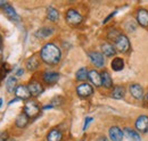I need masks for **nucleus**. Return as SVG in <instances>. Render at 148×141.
I'll return each instance as SVG.
<instances>
[{"label":"nucleus","instance_id":"f257e3e1","mask_svg":"<svg viewBox=\"0 0 148 141\" xmlns=\"http://www.w3.org/2000/svg\"><path fill=\"white\" fill-rule=\"evenodd\" d=\"M40 56H41V59L46 64H48V65H56L60 60L62 53H60V49L56 44H54V43H47L41 49Z\"/></svg>","mask_w":148,"mask_h":141},{"label":"nucleus","instance_id":"f03ea898","mask_svg":"<svg viewBox=\"0 0 148 141\" xmlns=\"http://www.w3.org/2000/svg\"><path fill=\"white\" fill-rule=\"evenodd\" d=\"M114 42H115V49H117L121 53H127L130 49V41L125 35L121 34Z\"/></svg>","mask_w":148,"mask_h":141},{"label":"nucleus","instance_id":"7ed1b4c3","mask_svg":"<svg viewBox=\"0 0 148 141\" xmlns=\"http://www.w3.org/2000/svg\"><path fill=\"white\" fill-rule=\"evenodd\" d=\"M24 113L29 117H36L38 114L40 113V107L38 106L36 101L29 100V101H26V104L24 106Z\"/></svg>","mask_w":148,"mask_h":141},{"label":"nucleus","instance_id":"20e7f679","mask_svg":"<svg viewBox=\"0 0 148 141\" xmlns=\"http://www.w3.org/2000/svg\"><path fill=\"white\" fill-rule=\"evenodd\" d=\"M66 22L72 26L79 25L82 22V16L75 9H69L66 13Z\"/></svg>","mask_w":148,"mask_h":141},{"label":"nucleus","instance_id":"39448f33","mask_svg":"<svg viewBox=\"0 0 148 141\" xmlns=\"http://www.w3.org/2000/svg\"><path fill=\"white\" fill-rule=\"evenodd\" d=\"M136 129L139 132L146 133L148 132V116L147 115H141L137 118L136 121Z\"/></svg>","mask_w":148,"mask_h":141},{"label":"nucleus","instance_id":"423d86ee","mask_svg":"<svg viewBox=\"0 0 148 141\" xmlns=\"http://www.w3.org/2000/svg\"><path fill=\"white\" fill-rule=\"evenodd\" d=\"M129 90H130L131 96H132L133 98H136V99H138V100H141V99L144 98V89H143V87H141L140 84H137V83L131 84Z\"/></svg>","mask_w":148,"mask_h":141},{"label":"nucleus","instance_id":"0eeeda50","mask_svg":"<svg viewBox=\"0 0 148 141\" xmlns=\"http://www.w3.org/2000/svg\"><path fill=\"white\" fill-rule=\"evenodd\" d=\"M76 92H77V94H79L80 97H89V96L92 94L93 89H92V87H91L90 84H88V83H82V84H80V86L76 88Z\"/></svg>","mask_w":148,"mask_h":141},{"label":"nucleus","instance_id":"6e6552de","mask_svg":"<svg viewBox=\"0 0 148 141\" xmlns=\"http://www.w3.org/2000/svg\"><path fill=\"white\" fill-rule=\"evenodd\" d=\"M124 137L123 131L117 126H112L110 129V138L112 141H122Z\"/></svg>","mask_w":148,"mask_h":141},{"label":"nucleus","instance_id":"1a4fd4ad","mask_svg":"<svg viewBox=\"0 0 148 141\" xmlns=\"http://www.w3.org/2000/svg\"><path fill=\"white\" fill-rule=\"evenodd\" d=\"M89 57L92 62V64L97 67H103L104 66V56L100 53L97 51H91L89 53Z\"/></svg>","mask_w":148,"mask_h":141},{"label":"nucleus","instance_id":"9d476101","mask_svg":"<svg viewBox=\"0 0 148 141\" xmlns=\"http://www.w3.org/2000/svg\"><path fill=\"white\" fill-rule=\"evenodd\" d=\"M137 21L141 26L148 27V10L143 9V8L139 9L137 12Z\"/></svg>","mask_w":148,"mask_h":141},{"label":"nucleus","instance_id":"9b49d317","mask_svg":"<svg viewBox=\"0 0 148 141\" xmlns=\"http://www.w3.org/2000/svg\"><path fill=\"white\" fill-rule=\"evenodd\" d=\"M15 94L18 99H29L31 97V92L27 87L25 86H18L15 90Z\"/></svg>","mask_w":148,"mask_h":141},{"label":"nucleus","instance_id":"f8f14e48","mask_svg":"<svg viewBox=\"0 0 148 141\" xmlns=\"http://www.w3.org/2000/svg\"><path fill=\"white\" fill-rule=\"evenodd\" d=\"M43 80L48 84H54L59 80V74L57 72H46L43 74Z\"/></svg>","mask_w":148,"mask_h":141},{"label":"nucleus","instance_id":"ddd939ff","mask_svg":"<svg viewBox=\"0 0 148 141\" xmlns=\"http://www.w3.org/2000/svg\"><path fill=\"white\" fill-rule=\"evenodd\" d=\"M88 77L89 80L92 82V84H95L96 87H100L103 86L101 84V74H99L97 70H90L89 74H88Z\"/></svg>","mask_w":148,"mask_h":141},{"label":"nucleus","instance_id":"4468645a","mask_svg":"<svg viewBox=\"0 0 148 141\" xmlns=\"http://www.w3.org/2000/svg\"><path fill=\"white\" fill-rule=\"evenodd\" d=\"M2 9L5 10L6 15L10 18V19H14V21H18L19 19L18 15H17L16 12H15V9H14L9 3H6V2H5L3 6H2Z\"/></svg>","mask_w":148,"mask_h":141},{"label":"nucleus","instance_id":"2eb2a0df","mask_svg":"<svg viewBox=\"0 0 148 141\" xmlns=\"http://www.w3.org/2000/svg\"><path fill=\"white\" fill-rule=\"evenodd\" d=\"M123 133L125 134V137H127L129 140H131V141H141V138H140L139 133H138L136 130L131 129V127H125Z\"/></svg>","mask_w":148,"mask_h":141},{"label":"nucleus","instance_id":"dca6fc26","mask_svg":"<svg viewBox=\"0 0 148 141\" xmlns=\"http://www.w3.org/2000/svg\"><path fill=\"white\" fill-rule=\"evenodd\" d=\"M27 88H29L30 92H31V96H34V97H38V96L41 94L42 91H43V88L41 87V84L38 83V82H36V81L31 82V83L29 84Z\"/></svg>","mask_w":148,"mask_h":141},{"label":"nucleus","instance_id":"f3484780","mask_svg":"<svg viewBox=\"0 0 148 141\" xmlns=\"http://www.w3.org/2000/svg\"><path fill=\"white\" fill-rule=\"evenodd\" d=\"M125 96V89L122 86H116L114 87L113 91H112V97L115 99H122Z\"/></svg>","mask_w":148,"mask_h":141},{"label":"nucleus","instance_id":"a211bd4d","mask_svg":"<svg viewBox=\"0 0 148 141\" xmlns=\"http://www.w3.org/2000/svg\"><path fill=\"white\" fill-rule=\"evenodd\" d=\"M101 51H103V53H104L105 56L112 57V56L115 55L116 49H115L114 46H112L110 43H103V44H101Z\"/></svg>","mask_w":148,"mask_h":141},{"label":"nucleus","instance_id":"6ab92c4d","mask_svg":"<svg viewBox=\"0 0 148 141\" xmlns=\"http://www.w3.org/2000/svg\"><path fill=\"white\" fill-rule=\"evenodd\" d=\"M112 68L115 72H120L124 68V60L120 57H115L112 62Z\"/></svg>","mask_w":148,"mask_h":141},{"label":"nucleus","instance_id":"aec40b11","mask_svg":"<svg viewBox=\"0 0 148 141\" xmlns=\"http://www.w3.org/2000/svg\"><path fill=\"white\" fill-rule=\"evenodd\" d=\"M62 138H63L62 132H60L59 130H57V129H54V130H51V131L48 133V136H47V141H60Z\"/></svg>","mask_w":148,"mask_h":141},{"label":"nucleus","instance_id":"412c9836","mask_svg":"<svg viewBox=\"0 0 148 141\" xmlns=\"http://www.w3.org/2000/svg\"><path fill=\"white\" fill-rule=\"evenodd\" d=\"M101 84L107 89L111 88L112 86H113V80H112L111 75H110V73L106 72V70L101 73Z\"/></svg>","mask_w":148,"mask_h":141},{"label":"nucleus","instance_id":"4be33fe9","mask_svg":"<svg viewBox=\"0 0 148 141\" xmlns=\"http://www.w3.org/2000/svg\"><path fill=\"white\" fill-rule=\"evenodd\" d=\"M54 33V29L51 27H48V26H45V27H41L40 30L37 31V36L38 38H48Z\"/></svg>","mask_w":148,"mask_h":141},{"label":"nucleus","instance_id":"5701e85b","mask_svg":"<svg viewBox=\"0 0 148 141\" xmlns=\"http://www.w3.org/2000/svg\"><path fill=\"white\" fill-rule=\"evenodd\" d=\"M38 67H39V60L36 56H32L26 60V68L29 70H36Z\"/></svg>","mask_w":148,"mask_h":141},{"label":"nucleus","instance_id":"b1692460","mask_svg":"<svg viewBox=\"0 0 148 141\" xmlns=\"http://www.w3.org/2000/svg\"><path fill=\"white\" fill-rule=\"evenodd\" d=\"M16 84H17V81H16V79H15L14 76L8 77V79H7V82H6V89H7V91H8L9 93L15 92V90H16Z\"/></svg>","mask_w":148,"mask_h":141},{"label":"nucleus","instance_id":"393cba45","mask_svg":"<svg viewBox=\"0 0 148 141\" xmlns=\"http://www.w3.org/2000/svg\"><path fill=\"white\" fill-rule=\"evenodd\" d=\"M47 17L51 22H57L59 19V13L57 12V9H55L54 7H49L47 9Z\"/></svg>","mask_w":148,"mask_h":141},{"label":"nucleus","instance_id":"a878e982","mask_svg":"<svg viewBox=\"0 0 148 141\" xmlns=\"http://www.w3.org/2000/svg\"><path fill=\"white\" fill-rule=\"evenodd\" d=\"M27 123H29V116H27L25 113L19 114L18 116H17V118H16V125L22 129V127L26 126V124Z\"/></svg>","mask_w":148,"mask_h":141},{"label":"nucleus","instance_id":"bb28decb","mask_svg":"<svg viewBox=\"0 0 148 141\" xmlns=\"http://www.w3.org/2000/svg\"><path fill=\"white\" fill-rule=\"evenodd\" d=\"M88 70L86 67H82V68H80V70L76 72V79L79 80V81H84V80H87V77H88Z\"/></svg>","mask_w":148,"mask_h":141},{"label":"nucleus","instance_id":"cd10ccee","mask_svg":"<svg viewBox=\"0 0 148 141\" xmlns=\"http://www.w3.org/2000/svg\"><path fill=\"white\" fill-rule=\"evenodd\" d=\"M62 104V98L60 97H56V98H54L53 100H51V104L50 105L53 106H58V105H60Z\"/></svg>","mask_w":148,"mask_h":141},{"label":"nucleus","instance_id":"c85d7f7f","mask_svg":"<svg viewBox=\"0 0 148 141\" xmlns=\"http://www.w3.org/2000/svg\"><path fill=\"white\" fill-rule=\"evenodd\" d=\"M7 139H8V133L6 131L0 132V141H7Z\"/></svg>","mask_w":148,"mask_h":141},{"label":"nucleus","instance_id":"c756f323","mask_svg":"<svg viewBox=\"0 0 148 141\" xmlns=\"http://www.w3.org/2000/svg\"><path fill=\"white\" fill-rule=\"evenodd\" d=\"M91 122H92V117H87V118H86V121H84V125H83V131H86V130H87V127H88L89 123H91Z\"/></svg>","mask_w":148,"mask_h":141},{"label":"nucleus","instance_id":"7c9ffc66","mask_svg":"<svg viewBox=\"0 0 148 141\" xmlns=\"http://www.w3.org/2000/svg\"><path fill=\"white\" fill-rule=\"evenodd\" d=\"M115 14H116V12H115V13H112L111 15H110V16H108V17L106 18V19H105V21H104V23H106V22H108V21H110V19H111V18L113 17V16H114V15H115Z\"/></svg>","mask_w":148,"mask_h":141},{"label":"nucleus","instance_id":"2f4dec72","mask_svg":"<svg viewBox=\"0 0 148 141\" xmlns=\"http://www.w3.org/2000/svg\"><path fill=\"white\" fill-rule=\"evenodd\" d=\"M23 73H24V70H22V68H19V70H17V72H16V75L22 76V75H23Z\"/></svg>","mask_w":148,"mask_h":141},{"label":"nucleus","instance_id":"473e14b6","mask_svg":"<svg viewBox=\"0 0 148 141\" xmlns=\"http://www.w3.org/2000/svg\"><path fill=\"white\" fill-rule=\"evenodd\" d=\"M97 141H108V139H107L106 137H100V138H98Z\"/></svg>","mask_w":148,"mask_h":141},{"label":"nucleus","instance_id":"72a5a7b5","mask_svg":"<svg viewBox=\"0 0 148 141\" xmlns=\"http://www.w3.org/2000/svg\"><path fill=\"white\" fill-rule=\"evenodd\" d=\"M1 46H2V36L0 35V48H1Z\"/></svg>","mask_w":148,"mask_h":141},{"label":"nucleus","instance_id":"f704fd0d","mask_svg":"<svg viewBox=\"0 0 148 141\" xmlns=\"http://www.w3.org/2000/svg\"><path fill=\"white\" fill-rule=\"evenodd\" d=\"M1 106H2V99L0 98V108H1Z\"/></svg>","mask_w":148,"mask_h":141},{"label":"nucleus","instance_id":"c9c22d12","mask_svg":"<svg viewBox=\"0 0 148 141\" xmlns=\"http://www.w3.org/2000/svg\"><path fill=\"white\" fill-rule=\"evenodd\" d=\"M147 100H148V94H147Z\"/></svg>","mask_w":148,"mask_h":141},{"label":"nucleus","instance_id":"e433bc0d","mask_svg":"<svg viewBox=\"0 0 148 141\" xmlns=\"http://www.w3.org/2000/svg\"><path fill=\"white\" fill-rule=\"evenodd\" d=\"M81 141H82V140H81Z\"/></svg>","mask_w":148,"mask_h":141}]
</instances>
